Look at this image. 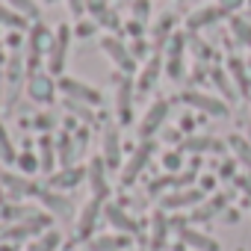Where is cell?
Segmentation results:
<instances>
[{"mask_svg": "<svg viewBox=\"0 0 251 251\" xmlns=\"http://www.w3.org/2000/svg\"><path fill=\"white\" fill-rule=\"evenodd\" d=\"M100 48H103V53H106V56H109L121 71H127V74H130V71L136 68V56L130 53V48H127V45H121L118 39L103 36V39H100Z\"/></svg>", "mask_w": 251, "mask_h": 251, "instance_id": "cell-6", "label": "cell"}, {"mask_svg": "<svg viewBox=\"0 0 251 251\" xmlns=\"http://www.w3.org/2000/svg\"><path fill=\"white\" fill-rule=\"evenodd\" d=\"M0 160H3L6 166H15V160H18L15 145H12V139H9V133L3 127V121H0Z\"/></svg>", "mask_w": 251, "mask_h": 251, "instance_id": "cell-28", "label": "cell"}, {"mask_svg": "<svg viewBox=\"0 0 251 251\" xmlns=\"http://www.w3.org/2000/svg\"><path fill=\"white\" fill-rule=\"evenodd\" d=\"M39 163H42V172H53V142H50V136L39 139Z\"/></svg>", "mask_w": 251, "mask_h": 251, "instance_id": "cell-30", "label": "cell"}, {"mask_svg": "<svg viewBox=\"0 0 251 251\" xmlns=\"http://www.w3.org/2000/svg\"><path fill=\"white\" fill-rule=\"evenodd\" d=\"M0 24H3V27H24V24H27V18H24V15H18L12 6H6L3 0H0Z\"/></svg>", "mask_w": 251, "mask_h": 251, "instance_id": "cell-32", "label": "cell"}, {"mask_svg": "<svg viewBox=\"0 0 251 251\" xmlns=\"http://www.w3.org/2000/svg\"><path fill=\"white\" fill-rule=\"evenodd\" d=\"M166 71H169L172 80H183V56H169Z\"/></svg>", "mask_w": 251, "mask_h": 251, "instance_id": "cell-36", "label": "cell"}, {"mask_svg": "<svg viewBox=\"0 0 251 251\" xmlns=\"http://www.w3.org/2000/svg\"><path fill=\"white\" fill-rule=\"evenodd\" d=\"M225 15V9L222 6H198L189 18H186V30H204V27H210V24H216L219 18Z\"/></svg>", "mask_w": 251, "mask_h": 251, "instance_id": "cell-12", "label": "cell"}, {"mask_svg": "<svg viewBox=\"0 0 251 251\" xmlns=\"http://www.w3.org/2000/svg\"><path fill=\"white\" fill-rule=\"evenodd\" d=\"M50 42H53V33L39 21L36 27H30V36H27V50H30V68H33V62H36V56H42V50L45 48H50Z\"/></svg>", "mask_w": 251, "mask_h": 251, "instance_id": "cell-9", "label": "cell"}, {"mask_svg": "<svg viewBox=\"0 0 251 251\" xmlns=\"http://www.w3.org/2000/svg\"><path fill=\"white\" fill-rule=\"evenodd\" d=\"M151 154H154V142H151V139H145V142L133 151V157L124 163V169H121V183H124V186H130V183L142 175V169L148 166Z\"/></svg>", "mask_w": 251, "mask_h": 251, "instance_id": "cell-4", "label": "cell"}, {"mask_svg": "<svg viewBox=\"0 0 251 251\" xmlns=\"http://www.w3.org/2000/svg\"><path fill=\"white\" fill-rule=\"evenodd\" d=\"M227 71L233 74V83H236V89L248 98L251 95V74H248V65L242 62V59H236V56H230L227 59Z\"/></svg>", "mask_w": 251, "mask_h": 251, "instance_id": "cell-18", "label": "cell"}, {"mask_svg": "<svg viewBox=\"0 0 251 251\" xmlns=\"http://www.w3.org/2000/svg\"><path fill=\"white\" fill-rule=\"evenodd\" d=\"M166 233H169V219H166L163 213H157V216H154V245H157V248L166 242Z\"/></svg>", "mask_w": 251, "mask_h": 251, "instance_id": "cell-34", "label": "cell"}, {"mask_svg": "<svg viewBox=\"0 0 251 251\" xmlns=\"http://www.w3.org/2000/svg\"><path fill=\"white\" fill-rule=\"evenodd\" d=\"M127 30L139 39V36H142V21H130V24H127Z\"/></svg>", "mask_w": 251, "mask_h": 251, "instance_id": "cell-43", "label": "cell"}, {"mask_svg": "<svg viewBox=\"0 0 251 251\" xmlns=\"http://www.w3.org/2000/svg\"><path fill=\"white\" fill-rule=\"evenodd\" d=\"M59 89H62L71 100H80V103H89V106H100V100H103L95 86H86V83L77 80V77H62V80H59Z\"/></svg>", "mask_w": 251, "mask_h": 251, "instance_id": "cell-5", "label": "cell"}, {"mask_svg": "<svg viewBox=\"0 0 251 251\" xmlns=\"http://www.w3.org/2000/svg\"><path fill=\"white\" fill-rule=\"evenodd\" d=\"M0 183H3L12 195H39V189L33 186V180H27V177H21V175H9V172H3L0 175Z\"/></svg>", "mask_w": 251, "mask_h": 251, "instance_id": "cell-20", "label": "cell"}, {"mask_svg": "<svg viewBox=\"0 0 251 251\" xmlns=\"http://www.w3.org/2000/svg\"><path fill=\"white\" fill-rule=\"evenodd\" d=\"M172 24H175V18H172V15L160 18V24H157V33H154V36H157V48H163V42L172 36Z\"/></svg>", "mask_w": 251, "mask_h": 251, "instance_id": "cell-35", "label": "cell"}, {"mask_svg": "<svg viewBox=\"0 0 251 251\" xmlns=\"http://www.w3.org/2000/svg\"><path fill=\"white\" fill-rule=\"evenodd\" d=\"M68 45H71V27H56L53 42L48 48V71L50 74H62L65 62H68Z\"/></svg>", "mask_w": 251, "mask_h": 251, "instance_id": "cell-1", "label": "cell"}, {"mask_svg": "<svg viewBox=\"0 0 251 251\" xmlns=\"http://www.w3.org/2000/svg\"><path fill=\"white\" fill-rule=\"evenodd\" d=\"M230 30H233V36L239 39V45L251 48V24H248V21H242V18H233V21H230Z\"/></svg>", "mask_w": 251, "mask_h": 251, "instance_id": "cell-33", "label": "cell"}, {"mask_svg": "<svg viewBox=\"0 0 251 251\" xmlns=\"http://www.w3.org/2000/svg\"><path fill=\"white\" fill-rule=\"evenodd\" d=\"M48 3H53V0H48Z\"/></svg>", "mask_w": 251, "mask_h": 251, "instance_id": "cell-50", "label": "cell"}, {"mask_svg": "<svg viewBox=\"0 0 251 251\" xmlns=\"http://www.w3.org/2000/svg\"><path fill=\"white\" fill-rule=\"evenodd\" d=\"M86 180L92 183V198H106L109 195V183H106V163L103 157L100 160H92L89 169H86Z\"/></svg>", "mask_w": 251, "mask_h": 251, "instance_id": "cell-8", "label": "cell"}, {"mask_svg": "<svg viewBox=\"0 0 251 251\" xmlns=\"http://www.w3.org/2000/svg\"><path fill=\"white\" fill-rule=\"evenodd\" d=\"M213 83H219V89L225 92V98H230V86L225 80V71H213Z\"/></svg>", "mask_w": 251, "mask_h": 251, "instance_id": "cell-40", "label": "cell"}, {"mask_svg": "<svg viewBox=\"0 0 251 251\" xmlns=\"http://www.w3.org/2000/svg\"><path fill=\"white\" fill-rule=\"evenodd\" d=\"M130 103H133V80L130 77H121L118 89H115V109H118V118L124 124L130 121Z\"/></svg>", "mask_w": 251, "mask_h": 251, "instance_id": "cell-11", "label": "cell"}, {"mask_svg": "<svg viewBox=\"0 0 251 251\" xmlns=\"http://www.w3.org/2000/svg\"><path fill=\"white\" fill-rule=\"evenodd\" d=\"M227 145H230L233 157L239 160V166H245V169L251 172V142H248L245 136H230V139H227Z\"/></svg>", "mask_w": 251, "mask_h": 251, "instance_id": "cell-22", "label": "cell"}, {"mask_svg": "<svg viewBox=\"0 0 251 251\" xmlns=\"http://www.w3.org/2000/svg\"><path fill=\"white\" fill-rule=\"evenodd\" d=\"M103 163L106 169L121 166V136H118V127H112V124L103 130Z\"/></svg>", "mask_w": 251, "mask_h": 251, "instance_id": "cell-10", "label": "cell"}, {"mask_svg": "<svg viewBox=\"0 0 251 251\" xmlns=\"http://www.w3.org/2000/svg\"><path fill=\"white\" fill-rule=\"evenodd\" d=\"M74 154H77V148H74V139H71L68 133H62V136L56 139V157H59V163H62V169H68V166H71V160H74Z\"/></svg>", "mask_w": 251, "mask_h": 251, "instance_id": "cell-26", "label": "cell"}, {"mask_svg": "<svg viewBox=\"0 0 251 251\" xmlns=\"http://www.w3.org/2000/svg\"><path fill=\"white\" fill-rule=\"evenodd\" d=\"M183 100H186L192 109H201V112H207V115H213V118H225V115L230 112V109H227V103H225L222 98L207 95V92H198V89L183 92Z\"/></svg>", "mask_w": 251, "mask_h": 251, "instance_id": "cell-3", "label": "cell"}, {"mask_svg": "<svg viewBox=\"0 0 251 251\" xmlns=\"http://www.w3.org/2000/svg\"><path fill=\"white\" fill-rule=\"evenodd\" d=\"M3 236H6V227H0V239H3Z\"/></svg>", "mask_w": 251, "mask_h": 251, "instance_id": "cell-46", "label": "cell"}, {"mask_svg": "<svg viewBox=\"0 0 251 251\" xmlns=\"http://www.w3.org/2000/svg\"><path fill=\"white\" fill-rule=\"evenodd\" d=\"M98 216H100V198H92V201L80 210V219H77V233H80L83 239H86V236H92Z\"/></svg>", "mask_w": 251, "mask_h": 251, "instance_id": "cell-16", "label": "cell"}, {"mask_svg": "<svg viewBox=\"0 0 251 251\" xmlns=\"http://www.w3.org/2000/svg\"><path fill=\"white\" fill-rule=\"evenodd\" d=\"M248 74H251V62H248Z\"/></svg>", "mask_w": 251, "mask_h": 251, "instance_id": "cell-48", "label": "cell"}, {"mask_svg": "<svg viewBox=\"0 0 251 251\" xmlns=\"http://www.w3.org/2000/svg\"><path fill=\"white\" fill-rule=\"evenodd\" d=\"M121 245H127V236H98L89 242V251H115Z\"/></svg>", "mask_w": 251, "mask_h": 251, "instance_id": "cell-29", "label": "cell"}, {"mask_svg": "<svg viewBox=\"0 0 251 251\" xmlns=\"http://www.w3.org/2000/svg\"><path fill=\"white\" fill-rule=\"evenodd\" d=\"M103 219H106L115 230H121V233H136V230H139V225H136L127 213H124L118 204H106V207H103Z\"/></svg>", "mask_w": 251, "mask_h": 251, "instance_id": "cell-13", "label": "cell"}, {"mask_svg": "<svg viewBox=\"0 0 251 251\" xmlns=\"http://www.w3.org/2000/svg\"><path fill=\"white\" fill-rule=\"evenodd\" d=\"M183 148L186 151H195V154H204V151H222L225 145L219 139H213V136H189L183 142Z\"/></svg>", "mask_w": 251, "mask_h": 251, "instance_id": "cell-23", "label": "cell"}, {"mask_svg": "<svg viewBox=\"0 0 251 251\" xmlns=\"http://www.w3.org/2000/svg\"><path fill=\"white\" fill-rule=\"evenodd\" d=\"M33 124H36V130H50V127H53V118H50V115H36Z\"/></svg>", "mask_w": 251, "mask_h": 251, "instance_id": "cell-42", "label": "cell"}, {"mask_svg": "<svg viewBox=\"0 0 251 251\" xmlns=\"http://www.w3.org/2000/svg\"><path fill=\"white\" fill-rule=\"evenodd\" d=\"M39 201H42L53 216H71V201L62 198V195H56V192H50V189H39Z\"/></svg>", "mask_w": 251, "mask_h": 251, "instance_id": "cell-19", "label": "cell"}, {"mask_svg": "<svg viewBox=\"0 0 251 251\" xmlns=\"http://www.w3.org/2000/svg\"><path fill=\"white\" fill-rule=\"evenodd\" d=\"M157 74H160V56L148 59V65H145L142 77L136 80V89H139V92H151V89H154V83H157Z\"/></svg>", "mask_w": 251, "mask_h": 251, "instance_id": "cell-24", "label": "cell"}, {"mask_svg": "<svg viewBox=\"0 0 251 251\" xmlns=\"http://www.w3.org/2000/svg\"><path fill=\"white\" fill-rule=\"evenodd\" d=\"M0 251H12V245H3V248H0Z\"/></svg>", "mask_w": 251, "mask_h": 251, "instance_id": "cell-47", "label": "cell"}, {"mask_svg": "<svg viewBox=\"0 0 251 251\" xmlns=\"http://www.w3.org/2000/svg\"><path fill=\"white\" fill-rule=\"evenodd\" d=\"M9 6L18 15H24L27 21H39V3H36V0H9Z\"/></svg>", "mask_w": 251, "mask_h": 251, "instance_id": "cell-31", "label": "cell"}, {"mask_svg": "<svg viewBox=\"0 0 251 251\" xmlns=\"http://www.w3.org/2000/svg\"><path fill=\"white\" fill-rule=\"evenodd\" d=\"M59 242H62L59 230H45V233H39V239H36V242H30V248H27V251H56V248H59Z\"/></svg>", "mask_w": 251, "mask_h": 251, "instance_id": "cell-25", "label": "cell"}, {"mask_svg": "<svg viewBox=\"0 0 251 251\" xmlns=\"http://www.w3.org/2000/svg\"><path fill=\"white\" fill-rule=\"evenodd\" d=\"M169 100L166 98H157L148 109H145V115H142V121H139V136L142 139H151L163 124H166V118H169Z\"/></svg>", "mask_w": 251, "mask_h": 251, "instance_id": "cell-2", "label": "cell"}, {"mask_svg": "<svg viewBox=\"0 0 251 251\" xmlns=\"http://www.w3.org/2000/svg\"><path fill=\"white\" fill-rule=\"evenodd\" d=\"M133 15H136V21L148 18L151 15V3H148V0H133Z\"/></svg>", "mask_w": 251, "mask_h": 251, "instance_id": "cell-38", "label": "cell"}, {"mask_svg": "<svg viewBox=\"0 0 251 251\" xmlns=\"http://www.w3.org/2000/svg\"><path fill=\"white\" fill-rule=\"evenodd\" d=\"M83 180H86V169H80V166H68V169L50 175V186H53V189H74V186H80Z\"/></svg>", "mask_w": 251, "mask_h": 251, "instance_id": "cell-14", "label": "cell"}, {"mask_svg": "<svg viewBox=\"0 0 251 251\" xmlns=\"http://www.w3.org/2000/svg\"><path fill=\"white\" fill-rule=\"evenodd\" d=\"M201 198H204L201 189H177V192H172V195L163 198V207H166V210H180V207H192V204H198Z\"/></svg>", "mask_w": 251, "mask_h": 251, "instance_id": "cell-17", "label": "cell"}, {"mask_svg": "<svg viewBox=\"0 0 251 251\" xmlns=\"http://www.w3.org/2000/svg\"><path fill=\"white\" fill-rule=\"evenodd\" d=\"M27 95L30 100L36 103H50L53 95H56V83H53V74H30L27 77Z\"/></svg>", "mask_w": 251, "mask_h": 251, "instance_id": "cell-7", "label": "cell"}, {"mask_svg": "<svg viewBox=\"0 0 251 251\" xmlns=\"http://www.w3.org/2000/svg\"><path fill=\"white\" fill-rule=\"evenodd\" d=\"M180 166H183V160H180V154H177V151H172V154H166V157H163V169H166V172H177Z\"/></svg>", "mask_w": 251, "mask_h": 251, "instance_id": "cell-37", "label": "cell"}, {"mask_svg": "<svg viewBox=\"0 0 251 251\" xmlns=\"http://www.w3.org/2000/svg\"><path fill=\"white\" fill-rule=\"evenodd\" d=\"M24 71H27V59H24L21 53L9 56V62H6V86H9V98H6V100H12V98L18 95V83H21Z\"/></svg>", "mask_w": 251, "mask_h": 251, "instance_id": "cell-15", "label": "cell"}, {"mask_svg": "<svg viewBox=\"0 0 251 251\" xmlns=\"http://www.w3.org/2000/svg\"><path fill=\"white\" fill-rule=\"evenodd\" d=\"M15 169H18L21 175H36V172H42L39 154H33L30 148H27V151H21V154H18V160H15Z\"/></svg>", "mask_w": 251, "mask_h": 251, "instance_id": "cell-27", "label": "cell"}, {"mask_svg": "<svg viewBox=\"0 0 251 251\" xmlns=\"http://www.w3.org/2000/svg\"><path fill=\"white\" fill-rule=\"evenodd\" d=\"M0 62H3V53H0Z\"/></svg>", "mask_w": 251, "mask_h": 251, "instance_id": "cell-49", "label": "cell"}, {"mask_svg": "<svg viewBox=\"0 0 251 251\" xmlns=\"http://www.w3.org/2000/svg\"><path fill=\"white\" fill-rule=\"evenodd\" d=\"M6 42H9V45H12V48H18V45H21V36H18V33H12V36H9V39H6Z\"/></svg>", "mask_w": 251, "mask_h": 251, "instance_id": "cell-45", "label": "cell"}, {"mask_svg": "<svg viewBox=\"0 0 251 251\" xmlns=\"http://www.w3.org/2000/svg\"><path fill=\"white\" fill-rule=\"evenodd\" d=\"M236 183H239V186L251 195V172H248V177H236Z\"/></svg>", "mask_w": 251, "mask_h": 251, "instance_id": "cell-44", "label": "cell"}, {"mask_svg": "<svg viewBox=\"0 0 251 251\" xmlns=\"http://www.w3.org/2000/svg\"><path fill=\"white\" fill-rule=\"evenodd\" d=\"M219 6H222L225 12H236V9L245 6V0H219Z\"/></svg>", "mask_w": 251, "mask_h": 251, "instance_id": "cell-41", "label": "cell"}, {"mask_svg": "<svg viewBox=\"0 0 251 251\" xmlns=\"http://www.w3.org/2000/svg\"><path fill=\"white\" fill-rule=\"evenodd\" d=\"M74 33H77V36H80V39H89V36H92V33H95V24H92V21H80V24H77V30H74Z\"/></svg>", "mask_w": 251, "mask_h": 251, "instance_id": "cell-39", "label": "cell"}, {"mask_svg": "<svg viewBox=\"0 0 251 251\" xmlns=\"http://www.w3.org/2000/svg\"><path fill=\"white\" fill-rule=\"evenodd\" d=\"M180 239H183L186 245L198 248V251H219V242H216V239H210V236H204V233H198V230H189V227L180 230Z\"/></svg>", "mask_w": 251, "mask_h": 251, "instance_id": "cell-21", "label": "cell"}]
</instances>
